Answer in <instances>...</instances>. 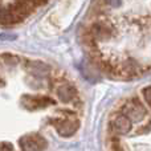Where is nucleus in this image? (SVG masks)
I'll return each mask as SVG.
<instances>
[{
	"label": "nucleus",
	"instance_id": "f8f14e48",
	"mask_svg": "<svg viewBox=\"0 0 151 151\" xmlns=\"http://www.w3.org/2000/svg\"><path fill=\"white\" fill-rule=\"evenodd\" d=\"M142 97H143V101L146 102V105L151 109V85L142 89Z\"/></svg>",
	"mask_w": 151,
	"mask_h": 151
},
{
	"label": "nucleus",
	"instance_id": "20e7f679",
	"mask_svg": "<svg viewBox=\"0 0 151 151\" xmlns=\"http://www.w3.org/2000/svg\"><path fill=\"white\" fill-rule=\"evenodd\" d=\"M133 129V123L127 117L121 114L119 111L115 113L109 122V134L114 137L127 135Z\"/></svg>",
	"mask_w": 151,
	"mask_h": 151
},
{
	"label": "nucleus",
	"instance_id": "7ed1b4c3",
	"mask_svg": "<svg viewBox=\"0 0 151 151\" xmlns=\"http://www.w3.org/2000/svg\"><path fill=\"white\" fill-rule=\"evenodd\" d=\"M89 31H90V33L93 35V37L96 39V41L97 40L106 41V40L117 36V28H115V25L109 19L105 17V16H101V17L97 19V20L91 24Z\"/></svg>",
	"mask_w": 151,
	"mask_h": 151
},
{
	"label": "nucleus",
	"instance_id": "39448f33",
	"mask_svg": "<svg viewBox=\"0 0 151 151\" xmlns=\"http://www.w3.org/2000/svg\"><path fill=\"white\" fill-rule=\"evenodd\" d=\"M143 72V69L138 65L134 58H126V60L121 61V63L115 64V69H114V76L115 77H121V78H133L137 77Z\"/></svg>",
	"mask_w": 151,
	"mask_h": 151
},
{
	"label": "nucleus",
	"instance_id": "6e6552de",
	"mask_svg": "<svg viewBox=\"0 0 151 151\" xmlns=\"http://www.w3.org/2000/svg\"><path fill=\"white\" fill-rule=\"evenodd\" d=\"M56 96L63 104H72L74 99L78 98V90L73 83L65 82L56 88Z\"/></svg>",
	"mask_w": 151,
	"mask_h": 151
},
{
	"label": "nucleus",
	"instance_id": "2eb2a0df",
	"mask_svg": "<svg viewBox=\"0 0 151 151\" xmlns=\"http://www.w3.org/2000/svg\"><path fill=\"white\" fill-rule=\"evenodd\" d=\"M104 4L111 5V7H117L119 4V0H104Z\"/></svg>",
	"mask_w": 151,
	"mask_h": 151
},
{
	"label": "nucleus",
	"instance_id": "4468645a",
	"mask_svg": "<svg viewBox=\"0 0 151 151\" xmlns=\"http://www.w3.org/2000/svg\"><path fill=\"white\" fill-rule=\"evenodd\" d=\"M150 130H151V121L149 122V125H145L143 127L138 129V134H146V133H149Z\"/></svg>",
	"mask_w": 151,
	"mask_h": 151
},
{
	"label": "nucleus",
	"instance_id": "ddd939ff",
	"mask_svg": "<svg viewBox=\"0 0 151 151\" xmlns=\"http://www.w3.org/2000/svg\"><path fill=\"white\" fill-rule=\"evenodd\" d=\"M0 151H15L9 142H0Z\"/></svg>",
	"mask_w": 151,
	"mask_h": 151
},
{
	"label": "nucleus",
	"instance_id": "0eeeda50",
	"mask_svg": "<svg viewBox=\"0 0 151 151\" xmlns=\"http://www.w3.org/2000/svg\"><path fill=\"white\" fill-rule=\"evenodd\" d=\"M20 151H44L48 146V142L44 137L39 134L24 135L19 139Z\"/></svg>",
	"mask_w": 151,
	"mask_h": 151
},
{
	"label": "nucleus",
	"instance_id": "9b49d317",
	"mask_svg": "<svg viewBox=\"0 0 151 151\" xmlns=\"http://www.w3.org/2000/svg\"><path fill=\"white\" fill-rule=\"evenodd\" d=\"M1 60H3V63L8 66H16L20 63L17 56L11 55V53H4V55H1Z\"/></svg>",
	"mask_w": 151,
	"mask_h": 151
},
{
	"label": "nucleus",
	"instance_id": "f257e3e1",
	"mask_svg": "<svg viewBox=\"0 0 151 151\" xmlns=\"http://www.w3.org/2000/svg\"><path fill=\"white\" fill-rule=\"evenodd\" d=\"M119 113L127 117L131 121V123H138L146 118L147 109L138 97H133V98H129L121 104Z\"/></svg>",
	"mask_w": 151,
	"mask_h": 151
},
{
	"label": "nucleus",
	"instance_id": "9d476101",
	"mask_svg": "<svg viewBox=\"0 0 151 151\" xmlns=\"http://www.w3.org/2000/svg\"><path fill=\"white\" fill-rule=\"evenodd\" d=\"M15 17L11 12L9 7L0 5V24H15Z\"/></svg>",
	"mask_w": 151,
	"mask_h": 151
},
{
	"label": "nucleus",
	"instance_id": "423d86ee",
	"mask_svg": "<svg viewBox=\"0 0 151 151\" xmlns=\"http://www.w3.org/2000/svg\"><path fill=\"white\" fill-rule=\"evenodd\" d=\"M21 102H23L24 109L29 110V111L41 110L56 104L52 98H49L47 96H42V94H28V96H24Z\"/></svg>",
	"mask_w": 151,
	"mask_h": 151
},
{
	"label": "nucleus",
	"instance_id": "f03ea898",
	"mask_svg": "<svg viewBox=\"0 0 151 151\" xmlns=\"http://www.w3.org/2000/svg\"><path fill=\"white\" fill-rule=\"evenodd\" d=\"M48 122L52 126H55L56 131L60 137L63 138H69L73 137L77 130L80 129V121L77 119L76 115H70V117H50Z\"/></svg>",
	"mask_w": 151,
	"mask_h": 151
},
{
	"label": "nucleus",
	"instance_id": "1a4fd4ad",
	"mask_svg": "<svg viewBox=\"0 0 151 151\" xmlns=\"http://www.w3.org/2000/svg\"><path fill=\"white\" fill-rule=\"evenodd\" d=\"M25 69L29 72V76L39 78H48L50 73V66L47 65L45 63H41V61H25Z\"/></svg>",
	"mask_w": 151,
	"mask_h": 151
},
{
	"label": "nucleus",
	"instance_id": "dca6fc26",
	"mask_svg": "<svg viewBox=\"0 0 151 151\" xmlns=\"http://www.w3.org/2000/svg\"><path fill=\"white\" fill-rule=\"evenodd\" d=\"M33 1V4L36 5V7H39V5H44V4H47L49 0H32Z\"/></svg>",
	"mask_w": 151,
	"mask_h": 151
}]
</instances>
